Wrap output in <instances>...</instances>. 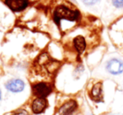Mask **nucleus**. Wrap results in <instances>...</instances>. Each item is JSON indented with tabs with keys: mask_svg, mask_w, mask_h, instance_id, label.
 <instances>
[{
	"mask_svg": "<svg viewBox=\"0 0 123 115\" xmlns=\"http://www.w3.org/2000/svg\"><path fill=\"white\" fill-rule=\"evenodd\" d=\"M90 115H95V114H94V113H91V114Z\"/></svg>",
	"mask_w": 123,
	"mask_h": 115,
	"instance_id": "obj_15",
	"label": "nucleus"
},
{
	"mask_svg": "<svg viewBox=\"0 0 123 115\" xmlns=\"http://www.w3.org/2000/svg\"><path fill=\"white\" fill-rule=\"evenodd\" d=\"M49 101L47 98L33 97L30 102V111L33 115H41L48 109Z\"/></svg>",
	"mask_w": 123,
	"mask_h": 115,
	"instance_id": "obj_5",
	"label": "nucleus"
},
{
	"mask_svg": "<svg viewBox=\"0 0 123 115\" xmlns=\"http://www.w3.org/2000/svg\"><path fill=\"white\" fill-rule=\"evenodd\" d=\"M3 101V92H2V89L0 88V103Z\"/></svg>",
	"mask_w": 123,
	"mask_h": 115,
	"instance_id": "obj_14",
	"label": "nucleus"
},
{
	"mask_svg": "<svg viewBox=\"0 0 123 115\" xmlns=\"http://www.w3.org/2000/svg\"><path fill=\"white\" fill-rule=\"evenodd\" d=\"M80 3L85 7H94V6H96L97 4H99L100 3L101 0H79Z\"/></svg>",
	"mask_w": 123,
	"mask_h": 115,
	"instance_id": "obj_12",
	"label": "nucleus"
},
{
	"mask_svg": "<svg viewBox=\"0 0 123 115\" xmlns=\"http://www.w3.org/2000/svg\"><path fill=\"white\" fill-rule=\"evenodd\" d=\"M111 5L116 9H123V0H111Z\"/></svg>",
	"mask_w": 123,
	"mask_h": 115,
	"instance_id": "obj_13",
	"label": "nucleus"
},
{
	"mask_svg": "<svg viewBox=\"0 0 123 115\" xmlns=\"http://www.w3.org/2000/svg\"><path fill=\"white\" fill-rule=\"evenodd\" d=\"M4 4L14 13L24 11L30 5L29 0H4Z\"/></svg>",
	"mask_w": 123,
	"mask_h": 115,
	"instance_id": "obj_8",
	"label": "nucleus"
},
{
	"mask_svg": "<svg viewBox=\"0 0 123 115\" xmlns=\"http://www.w3.org/2000/svg\"><path fill=\"white\" fill-rule=\"evenodd\" d=\"M103 87L101 82H96L92 86V87L89 90V97L93 101L99 102L102 98Z\"/></svg>",
	"mask_w": 123,
	"mask_h": 115,
	"instance_id": "obj_9",
	"label": "nucleus"
},
{
	"mask_svg": "<svg viewBox=\"0 0 123 115\" xmlns=\"http://www.w3.org/2000/svg\"><path fill=\"white\" fill-rule=\"evenodd\" d=\"M5 115H32L30 110L25 108H19L16 109H13L12 111L7 113Z\"/></svg>",
	"mask_w": 123,
	"mask_h": 115,
	"instance_id": "obj_11",
	"label": "nucleus"
},
{
	"mask_svg": "<svg viewBox=\"0 0 123 115\" xmlns=\"http://www.w3.org/2000/svg\"><path fill=\"white\" fill-rule=\"evenodd\" d=\"M79 104L74 98H69L68 100L60 103L56 110L55 115H76L79 113Z\"/></svg>",
	"mask_w": 123,
	"mask_h": 115,
	"instance_id": "obj_4",
	"label": "nucleus"
},
{
	"mask_svg": "<svg viewBox=\"0 0 123 115\" xmlns=\"http://www.w3.org/2000/svg\"><path fill=\"white\" fill-rule=\"evenodd\" d=\"M4 87L7 93L8 98L19 97L20 98H23L19 95H25V92H27L28 85L23 78L14 76L4 81Z\"/></svg>",
	"mask_w": 123,
	"mask_h": 115,
	"instance_id": "obj_2",
	"label": "nucleus"
},
{
	"mask_svg": "<svg viewBox=\"0 0 123 115\" xmlns=\"http://www.w3.org/2000/svg\"><path fill=\"white\" fill-rule=\"evenodd\" d=\"M31 92L33 97L47 98L53 92V84L50 81H35L31 84Z\"/></svg>",
	"mask_w": 123,
	"mask_h": 115,
	"instance_id": "obj_3",
	"label": "nucleus"
},
{
	"mask_svg": "<svg viewBox=\"0 0 123 115\" xmlns=\"http://www.w3.org/2000/svg\"><path fill=\"white\" fill-rule=\"evenodd\" d=\"M49 55L51 57H52L53 59L60 61L63 56V52H62V50L60 48V46H58L56 43H51L49 46Z\"/></svg>",
	"mask_w": 123,
	"mask_h": 115,
	"instance_id": "obj_10",
	"label": "nucleus"
},
{
	"mask_svg": "<svg viewBox=\"0 0 123 115\" xmlns=\"http://www.w3.org/2000/svg\"><path fill=\"white\" fill-rule=\"evenodd\" d=\"M71 46L77 56H81L87 49V40L82 34H77L71 40Z\"/></svg>",
	"mask_w": 123,
	"mask_h": 115,
	"instance_id": "obj_7",
	"label": "nucleus"
},
{
	"mask_svg": "<svg viewBox=\"0 0 123 115\" xmlns=\"http://www.w3.org/2000/svg\"><path fill=\"white\" fill-rule=\"evenodd\" d=\"M53 21L59 27L62 33L74 29L81 19V13L79 9L66 4H58L53 9Z\"/></svg>",
	"mask_w": 123,
	"mask_h": 115,
	"instance_id": "obj_1",
	"label": "nucleus"
},
{
	"mask_svg": "<svg viewBox=\"0 0 123 115\" xmlns=\"http://www.w3.org/2000/svg\"><path fill=\"white\" fill-rule=\"evenodd\" d=\"M105 70L111 76H120L123 73V60L118 57H111L105 64Z\"/></svg>",
	"mask_w": 123,
	"mask_h": 115,
	"instance_id": "obj_6",
	"label": "nucleus"
}]
</instances>
